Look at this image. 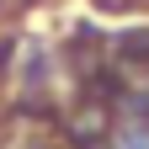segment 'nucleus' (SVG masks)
I'll return each mask as SVG.
<instances>
[{
	"label": "nucleus",
	"instance_id": "f257e3e1",
	"mask_svg": "<svg viewBox=\"0 0 149 149\" xmlns=\"http://www.w3.org/2000/svg\"><path fill=\"white\" fill-rule=\"evenodd\" d=\"M96 6H107V11H117V6H123V0H96Z\"/></svg>",
	"mask_w": 149,
	"mask_h": 149
}]
</instances>
